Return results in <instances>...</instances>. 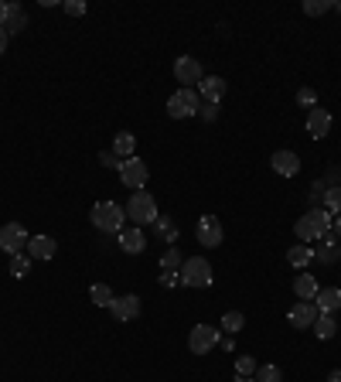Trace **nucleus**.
Listing matches in <instances>:
<instances>
[{"label": "nucleus", "instance_id": "1", "mask_svg": "<svg viewBox=\"0 0 341 382\" xmlns=\"http://www.w3.org/2000/svg\"><path fill=\"white\" fill-rule=\"evenodd\" d=\"M331 225H335V218H331L328 208H311L307 215L297 218L294 232H297V239L307 246V243H314V239H324V236L331 232Z\"/></svg>", "mask_w": 341, "mask_h": 382}, {"label": "nucleus", "instance_id": "2", "mask_svg": "<svg viewBox=\"0 0 341 382\" xmlns=\"http://www.w3.org/2000/svg\"><path fill=\"white\" fill-rule=\"evenodd\" d=\"M92 225L99 229V232H123V218H126V208L123 205H116V201H96L92 205Z\"/></svg>", "mask_w": 341, "mask_h": 382}, {"label": "nucleus", "instance_id": "3", "mask_svg": "<svg viewBox=\"0 0 341 382\" xmlns=\"http://www.w3.org/2000/svg\"><path fill=\"white\" fill-rule=\"evenodd\" d=\"M157 215H161V212H157V201H154L147 191H133V194H130V201H126V218H133L137 229L154 225Z\"/></svg>", "mask_w": 341, "mask_h": 382}, {"label": "nucleus", "instance_id": "4", "mask_svg": "<svg viewBox=\"0 0 341 382\" xmlns=\"http://www.w3.org/2000/svg\"><path fill=\"white\" fill-rule=\"evenodd\" d=\"M177 277H181V284L191 286V290H205V286H212V263L201 260V256H191V260L181 263Z\"/></svg>", "mask_w": 341, "mask_h": 382}, {"label": "nucleus", "instance_id": "5", "mask_svg": "<svg viewBox=\"0 0 341 382\" xmlns=\"http://www.w3.org/2000/svg\"><path fill=\"white\" fill-rule=\"evenodd\" d=\"M168 113H170V120H188V116H198V93L181 86L177 93H170Z\"/></svg>", "mask_w": 341, "mask_h": 382}, {"label": "nucleus", "instance_id": "6", "mask_svg": "<svg viewBox=\"0 0 341 382\" xmlns=\"http://www.w3.org/2000/svg\"><path fill=\"white\" fill-rule=\"evenodd\" d=\"M147 178H151V171H147V164H144L140 157H130V161L120 164V181L130 191H144Z\"/></svg>", "mask_w": 341, "mask_h": 382}, {"label": "nucleus", "instance_id": "7", "mask_svg": "<svg viewBox=\"0 0 341 382\" xmlns=\"http://www.w3.org/2000/svg\"><path fill=\"white\" fill-rule=\"evenodd\" d=\"M215 345H219V328H212V324H195V328H191L188 348H191L195 355H208Z\"/></svg>", "mask_w": 341, "mask_h": 382}, {"label": "nucleus", "instance_id": "8", "mask_svg": "<svg viewBox=\"0 0 341 382\" xmlns=\"http://www.w3.org/2000/svg\"><path fill=\"white\" fill-rule=\"evenodd\" d=\"M24 246H28V229H24L21 222H7V225L0 229V249H3L7 256H17Z\"/></svg>", "mask_w": 341, "mask_h": 382}, {"label": "nucleus", "instance_id": "9", "mask_svg": "<svg viewBox=\"0 0 341 382\" xmlns=\"http://www.w3.org/2000/svg\"><path fill=\"white\" fill-rule=\"evenodd\" d=\"M174 79H177V82H184V89H191V82H201V79H205V72H201L198 58L181 55V58L174 62Z\"/></svg>", "mask_w": 341, "mask_h": 382}, {"label": "nucleus", "instance_id": "10", "mask_svg": "<svg viewBox=\"0 0 341 382\" xmlns=\"http://www.w3.org/2000/svg\"><path fill=\"white\" fill-rule=\"evenodd\" d=\"M195 232H198V243H201V246H222V239H226L222 222H219L215 215H201Z\"/></svg>", "mask_w": 341, "mask_h": 382}, {"label": "nucleus", "instance_id": "11", "mask_svg": "<svg viewBox=\"0 0 341 382\" xmlns=\"http://www.w3.org/2000/svg\"><path fill=\"white\" fill-rule=\"evenodd\" d=\"M318 307H314V300H297L294 307H290V328H300V331H307V328H314V321H318Z\"/></svg>", "mask_w": 341, "mask_h": 382}, {"label": "nucleus", "instance_id": "12", "mask_svg": "<svg viewBox=\"0 0 341 382\" xmlns=\"http://www.w3.org/2000/svg\"><path fill=\"white\" fill-rule=\"evenodd\" d=\"M328 133H331V113L321 109V106L307 109V137L311 140H324Z\"/></svg>", "mask_w": 341, "mask_h": 382}, {"label": "nucleus", "instance_id": "13", "mask_svg": "<svg viewBox=\"0 0 341 382\" xmlns=\"http://www.w3.org/2000/svg\"><path fill=\"white\" fill-rule=\"evenodd\" d=\"M270 168H273L280 178H294V175H300V157H297L294 150H276V154L270 157Z\"/></svg>", "mask_w": 341, "mask_h": 382}, {"label": "nucleus", "instance_id": "14", "mask_svg": "<svg viewBox=\"0 0 341 382\" xmlns=\"http://www.w3.org/2000/svg\"><path fill=\"white\" fill-rule=\"evenodd\" d=\"M109 311H113V317H116V321H133V317L140 314V297H137V293H123V297H116V300H113V307H109Z\"/></svg>", "mask_w": 341, "mask_h": 382}, {"label": "nucleus", "instance_id": "15", "mask_svg": "<svg viewBox=\"0 0 341 382\" xmlns=\"http://www.w3.org/2000/svg\"><path fill=\"white\" fill-rule=\"evenodd\" d=\"M116 239H120V249H123V253H130V256H140V253L147 249L144 229H137V225H133V229H123Z\"/></svg>", "mask_w": 341, "mask_h": 382}, {"label": "nucleus", "instance_id": "16", "mask_svg": "<svg viewBox=\"0 0 341 382\" xmlns=\"http://www.w3.org/2000/svg\"><path fill=\"white\" fill-rule=\"evenodd\" d=\"M55 239L52 236H34V239H28V256L31 260H52L55 256Z\"/></svg>", "mask_w": 341, "mask_h": 382}, {"label": "nucleus", "instance_id": "17", "mask_svg": "<svg viewBox=\"0 0 341 382\" xmlns=\"http://www.w3.org/2000/svg\"><path fill=\"white\" fill-rule=\"evenodd\" d=\"M314 307H318L321 314H335V311L341 307V290L338 286H324V290H318Z\"/></svg>", "mask_w": 341, "mask_h": 382}, {"label": "nucleus", "instance_id": "18", "mask_svg": "<svg viewBox=\"0 0 341 382\" xmlns=\"http://www.w3.org/2000/svg\"><path fill=\"white\" fill-rule=\"evenodd\" d=\"M198 93L205 95V102H215V106H219V99L226 95V79H219V76H205V79L198 82Z\"/></svg>", "mask_w": 341, "mask_h": 382}, {"label": "nucleus", "instance_id": "19", "mask_svg": "<svg viewBox=\"0 0 341 382\" xmlns=\"http://www.w3.org/2000/svg\"><path fill=\"white\" fill-rule=\"evenodd\" d=\"M24 27H28V14H24V7H21V3H7L3 31H7V34H17V31H24Z\"/></svg>", "mask_w": 341, "mask_h": 382}, {"label": "nucleus", "instance_id": "20", "mask_svg": "<svg viewBox=\"0 0 341 382\" xmlns=\"http://www.w3.org/2000/svg\"><path fill=\"white\" fill-rule=\"evenodd\" d=\"M133 150H137V137H133L130 130H120V133L113 137V154L130 161V157H133Z\"/></svg>", "mask_w": 341, "mask_h": 382}, {"label": "nucleus", "instance_id": "21", "mask_svg": "<svg viewBox=\"0 0 341 382\" xmlns=\"http://www.w3.org/2000/svg\"><path fill=\"white\" fill-rule=\"evenodd\" d=\"M318 280H314V273H300L297 280H294V293L300 297V300H314L318 297Z\"/></svg>", "mask_w": 341, "mask_h": 382}, {"label": "nucleus", "instance_id": "22", "mask_svg": "<svg viewBox=\"0 0 341 382\" xmlns=\"http://www.w3.org/2000/svg\"><path fill=\"white\" fill-rule=\"evenodd\" d=\"M314 335L318 338H335L338 335V321H335V314H318V321H314Z\"/></svg>", "mask_w": 341, "mask_h": 382}, {"label": "nucleus", "instance_id": "23", "mask_svg": "<svg viewBox=\"0 0 341 382\" xmlns=\"http://www.w3.org/2000/svg\"><path fill=\"white\" fill-rule=\"evenodd\" d=\"M314 260H321V263H338V260H341V246L331 239V232L324 236V246L314 253Z\"/></svg>", "mask_w": 341, "mask_h": 382}, {"label": "nucleus", "instance_id": "24", "mask_svg": "<svg viewBox=\"0 0 341 382\" xmlns=\"http://www.w3.org/2000/svg\"><path fill=\"white\" fill-rule=\"evenodd\" d=\"M89 300H92L96 307H113L116 293H113L106 284H92V286H89Z\"/></svg>", "mask_w": 341, "mask_h": 382}, {"label": "nucleus", "instance_id": "25", "mask_svg": "<svg viewBox=\"0 0 341 382\" xmlns=\"http://www.w3.org/2000/svg\"><path fill=\"white\" fill-rule=\"evenodd\" d=\"M311 260H314V249H311V246H294V249L287 253V263L297 267V270H304Z\"/></svg>", "mask_w": 341, "mask_h": 382}, {"label": "nucleus", "instance_id": "26", "mask_svg": "<svg viewBox=\"0 0 341 382\" xmlns=\"http://www.w3.org/2000/svg\"><path fill=\"white\" fill-rule=\"evenodd\" d=\"M28 273H31V256H24V253L10 256V277H14V280H24Z\"/></svg>", "mask_w": 341, "mask_h": 382}, {"label": "nucleus", "instance_id": "27", "mask_svg": "<svg viewBox=\"0 0 341 382\" xmlns=\"http://www.w3.org/2000/svg\"><path fill=\"white\" fill-rule=\"evenodd\" d=\"M154 225H157V232H161L168 243H174V239H177V225L170 222V215H157V218H154Z\"/></svg>", "mask_w": 341, "mask_h": 382}, {"label": "nucleus", "instance_id": "28", "mask_svg": "<svg viewBox=\"0 0 341 382\" xmlns=\"http://www.w3.org/2000/svg\"><path fill=\"white\" fill-rule=\"evenodd\" d=\"M256 382H283L280 366H259V369H256Z\"/></svg>", "mask_w": 341, "mask_h": 382}, {"label": "nucleus", "instance_id": "29", "mask_svg": "<svg viewBox=\"0 0 341 382\" xmlns=\"http://www.w3.org/2000/svg\"><path fill=\"white\" fill-rule=\"evenodd\" d=\"M181 263H184V260H181V253H177L174 246H170L168 253H164V260H161V267H164V273H177V270H181Z\"/></svg>", "mask_w": 341, "mask_h": 382}, {"label": "nucleus", "instance_id": "30", "mask_svg": "<svg viewBox=\"0 0 341 382\" xmlns=\"http://www.w3.org/2000/svg\"><path fill=\"white\" fill-rule=\"evenodd\" d=\"M324 10H331V0H304V14L307 17H321Z\"/></svg>", "mask_w": 341, "mask_h": 382}, {"label": "nucleus", "instance_id": "31", "mask_svg": "<svg viewBox=\"0 0 341 382\" xmlns=\"http://www.w3.org/2000/svg\"><path fill=\"white\" fill-rule=\"evenodd\" d=\"M243 324H246V317H243V314H239V311H229V314H226V317H222V328H226V331H229V335H236V331H239V328H243Z\"/></svg>", "mask_w": 341, "mask_h": 382}, {"label": "nucleus", "instance_id": "32", "mask_svg": "<svg viewBox=\"0 0 341 382\" xmlns=\"http://www.w3.org/2000/svg\"><path fill=\"white\" fill-rule=\"evenodd\" d=\"M256 369H259V366H256L253 355H239V359H236V372H239V376L250 379V376H256Z\"/></svg>", "mask_w": 341, "mask_h": 382}, {"label": "nucleus", "instance_id": "33", "mask_svg": "<svg viewBox=\"0 0 341 382\" xmlns=\"http://www.w3.org/2000/svg\"><path fill=\"white\" fill-rule=\"evenodd\" d=\"M324 205H328L331 215H341V185L331 191H324Z\"/></svg>", "mask_w": 341, "mask_h": 382}, {"label": "nucleus", "instance_id": "34", "mask_svg": "<svg viewBox=\"0 0 341 382\" xmlns=\"http://www.w3.org/2000/svg\"><path fill=\"white\" fill-rule=\"evenodd\" d=\"M297 102H300V106H307V109H314V106H318V93L307 86V89H300V93H297Z\"/></svg>", "mask_w": 341, "mask_h": 382}, {"label": "nucleus", "instance_id": "35", "mask_svg": "<svg viewBox=\"0 0 341 382\" xmlns=\"http://www.w3.org/2000/svg\"><path fill=\"white\" fill-rule=\"evenodd\" d=\"M62 10H65V14H72V17H82L85 3H82V0H65V3H62Z\"/></svg>", "mask_w": 341, "mask_h": 382}, {"label": "nucleus", "instance_id": "36", "mask_svg": "<svg viewBox=\"0 0 341 382\" xmlns=\"http://www.w3.org/2000/svg\"><path fill=\"white\" fill-rule=\"evenodd\" d=\"M99 164H102V168H120V157H116L113 150H102V154H99Z\"/></svg>", "mask_w": 341, "mask_h": 382}, {"label": "nucleus", "instance_id": "37", "mask_svg": "<svg viewBox=\"0 0 341 382\" xmlns=\"http://www.w3.org/2000/svg\"><path fill=\"white\" fill-rule=\"evenodd\" d=\"M198 113H201L205 120H215V113H219V109H215V102H205V106H198Z\"/></svg>", "mask_w": 341, "mask_h": 382}, {"label": "nucleus", "instance_id": "38", "mask_svg": "<svg viewBox=\"0 0 341 382\" xmlns=\"http://www.w3.org/2000/svg\"><path fill=\"white\" fill-rule=\"evenodd\" d=\"M174 284H181L177 273H161V286H174Z\"/></svg>", "mask_w": 341, "mask_h": 382}, {"label": "nucleus", "instance_id": "39", "mask_svg": "<svg viewBox=\"0 0 341 382\" xmlns=\"http://www.w3.org/2000/svg\"><path fill=\"white\" fill-rule=\"evenodd\" d=\"M7 38H10V34H7V31H3V27H0V55H3V52H7Z\"/></svg>", "mask_w": 341, "mask_h": 382}, {"label": "nucleus", "instance_id": "40", "mask_svg": "<svg viewBox=\"0 0 341 382\" xmlns=\"http://www.w3.org/2000/svg\"><path fill=\"white\" fill-rule=\"evenodd\" d=\"M3 21H7V3L0 0V27H3Z\"/></svg>", "mask_w": 341, "mask_h": 382}, {"label": "nucleus", "instance_id": "41", "mask_svg": "<svg viewBox=\"0 0 341 382\" xmlns=\"http://www.w3.org/2000/svg\"><path fill=\"white\" fill-rule=\"evenodd\" d=\"M328 382H341V369H335V372L328 376Z\"/></svg>", "mask_w": 341, "mask_h": 382}, {"label": "nucleus", "instance_id": "42", "mask_svg": "<svg viewBox=\"0 0 341 382\" xmlns=\"http://www.w3.org/2000/svg\"><path fill=\"white\" fill-rule=\"evenodd\" d=\"M335 236H338V239H341V215H338V218H335Z\"/></svg>", "mask_w": 341, "mask_h": 382}, {"label": "nucleus", "instance_id": "43", "mask_svg": "<svg viewBox=\"0 0 341 382\" xmlns=\"http://www.w3.org/2000/svg\"><path fill=\"white\" fill-rule=\"evenodd\" d=\"M236 382H256V379H246V376H239V379H236Z\"/></svg>", "mask_w": 341, "mask_h": 382}, {"label": "nucleus", "instance_id": "44", "mask_svg": "<svg viewBox=\"0 0 341 382\" xmlns=\"http://www.w3.org/2000/svg\"><path fill=\"white\" fill-rule=\"evenodd\" d=\"M331 7H335V10H338V14H341V0H338V3H331Z\"/></svg>", "mask_w": 341, "mask_h": 382}]
</instances>
